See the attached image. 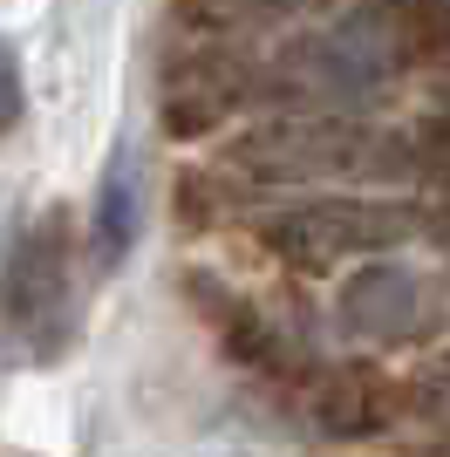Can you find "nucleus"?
<instances>
[{"label": "nucleus", "mask_w": 450, "mask_h": 457, "mask_svg": "<svg viewBox=\"0 0 450 457\" xmlns=\"http://www.w3.org/2000/svg\"><path fill=\"white\" fill-rule=\"evenodd\" d=\"M410 171H416L410 137H389L375 123H355V116H335V110H300V116H280V123H260L232 151V178H253V185L410 178Z\"/></svg>", "instance_id": "1"}, {"label": "nucleus", "mask_w": 450, "mask_h": 457, "mask_svg": "<svg viewBox=\"0 0 450 457\" xmlns=\"http://www.w3.org/2000/svg\"><path fill=\"white\" fill-rule=\"evenodd\" d=\"M0 314L14 321L35 362H62L75 342V226L69 212H41L14 239L7 280H0Z\"/></svg>", "instance_id": "2"}, {"label": "nucleus", "mask_w": 450, "mask_h": 457, "mask_svg": "<svg viewBox=\"0 0 450 457\" xmlns=\"http://www.w3.org/2000/svg\"><path fill=\"white\" fill-rule=\"evenodd\" d=\"M423 226L416 205H355V198H321V205H287V212H266L260 226V246L280 253L287 267L300 273H328L355 253H389L403 246L410 232Z\"/></svg>", "instance_id": "3"}, {"label": "nucleus", "mask_w": 450, "mask_h": 457, "mask_svg": "<svg viewBox=\"0 0 450 457\" xmlns=\"http://www.w3.org/2000/svg\"><path fill=\"white\" fill-rule=\"evenodd\" d=\"M341 321L348 335H369V342H423L444 321V287L423 267H403V260H375L348 280L341 294Z\"/></svg>", "instance_id": "4"}, {"label": "nucleus", "mask_w": 450, "mask_h": 457, "mask_svg": "<svg viewBox=\"0 0 450 457\" xmlns=\"http://www.w3.org/2000/svg\"><path fill=\"white\" fill-rule=\"evenodd\" d=\"M260 103V62L225 55V48H191L164 69V130L171 137H205L225 116Z\"/></svg>", "instance_id": "5"}, {"label": "nucleus", "mask_w": 450, "mask_h": 457, "mask_svg": "<svg viewBox=\"0 0 450 457\" xmlns=\"http://www.w3.org/2000/svg\"><path fill=\"white\" fill-rule=\"evenodd\" d=\"M410 410V389L382 369L355 362V369H328L314 389V417L321 430H335V437H375V430H389L396 417Z\"/></svg>", "instance_id": "6"}, {"label": "nucleus", "mask_w": 450, "mask_h": 457, "mask_svg": "<svg viewBox=\"0 0 450 457\" xmlns=\"http://www.w3.org/2000/svg\"><path fill=\"white\" fill-rule=\"evenodd\" d=\"M96 260L103 267H116L123 253L137 246V157L130 151H116L110 157V171H103V191H96Z\"/></svg>", "instance_id": "7"}, {"label": "nucleus", "mask_w": 450, "mask_h": 457, "mask_svg": "<svg viewBox=\"0 0 450 457\" xmlns=\"http://www.w3.org/2000/svg\"><path fill=\"white\" fill-rule=\"evenodd\" d=\"M21 110H28V103H21V55L0 41V137L21 123Z\"/></svg>", "instance_id": "8"}]
</instances>
